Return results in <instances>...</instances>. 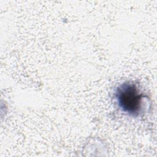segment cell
<instances>
[{"label":"cell","mask_w":157,"mask_h":157,"mask_svg":"<svg viewBox=\"0 0 157 157\" xmlns=\"http://www.w3.org/2000/svg\"><path fill=\"white\" fill-rule=\"evenodd\" d=\"M113 97L118 109L132 117L144 115L150 107L148 98L132 82H124L115 88Z\"/></svg>","instance_id":"obj_1"}]
</instances>
